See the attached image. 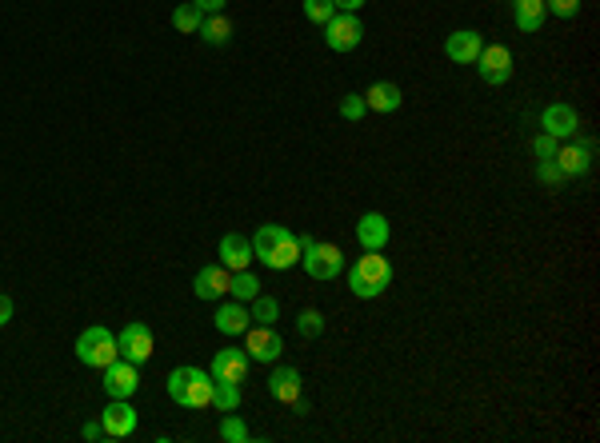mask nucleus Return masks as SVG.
Segmentation results:
<instances>
[{"instance_id": "nucleus-31", "label": "nucleus", "mask_w": 600, "mask_h": 443, "mask_svg": "<svg viewBox=\"0 0 600 443\" xmlns=\"http://www.w3.org/2000/svg\"><path fill=\"white\" fill-rule=\"evenodd\" d=\"M536 180L540 184H548V188H556V184H565V172L556 168V160H536Z\"/></svg>"}, {"instance_id": "nucleus-2", "label": "nucleus", "mask_w": 600, "mask_h": 443, "mask_svg": "<svg viewBox=\"0 0 600 443\" xmlns=\"http://www.w3.org/2000/svg\"><path fill=\"white\" fill-rule=\"evenodd\" d=\"M168 396L176 408H213V371L205 368H176L168 376Z\"/></svg>"}, {"instance_id": "nucleus-21", "label": "nucleus", "mask_w": 600, "mask_h": 443, "mask_svg": "<svg viewBox=\"0 0 600 443\" xmlns=\"http://www.w3.org/2000/svg\"><path fill=\"white\" fill-rule=\"evenodd\" d=\"M213 324H216L220 336H245L248 324H253V316H248V308L240 304V300H233V304H220L216 308Z\"/></svg>"}, {"instance_id": "nucleus-18", "label": "nucleus", "mask_w": 600, "mask_h": 443, "mask_svg": "<svg viewBox=\"0 0 600 443\" xmlns=\"http://www.w3.org/2000/svg\"><path fill=\"white\" fill-rule=\"evenodd\" d=\"M480 48H485V40H480V33H473V28H456V33H448V40H445V53H448V60H456V64H476Z\"/></svg>"}, {"instance_id": "nucleus-37", "label": "nucleus", "mask_w": 600, "mask_h": 443, "mask_svg": "<svg viewBox=\"0 0 600 443\" xmlns=\"http://www.w3.org/2000/svg\"><path fill=\"white\" fill-rule=\"evenodd\" d=\"M80 436H85L88 443H100V439H105V428H100L96 419H93V424H85V431H80Z\"/></svg>"}, {"instance_id": "nucleus-9", "label": "nucleus", "mask_w": 600, "mask_h": 443, "mask_svg": "<svg viewBox=\"0 0 600 443\" xmlns=\"http://www.w3.org/2000/svg\"><path fill=\"white\" fill-rule=\"evenodd\" d=\"M476 73H480L485 84L500 88L508 76H513V53H508L505 44H485L480 48V56H476Z\"/></svg>"}, {"instance_id": "nucleus-22", "label": "nucleus", "mask_w": 600, "mask_h": 443, "mask_svg": "<svg viewBox=\"0 0 600 443\" xmlns=\"http://www.w3.org/2000/svg\"><path fill=\"white\" fill-rule=\"evenodd\" d=\"M513 16L520 33H536L545 25V0H513Z\"/></svg>"}, {"instance_id": "nucleus-28", "label": "nucleus", "mask_w": 600, "mask_h": 443, "mask_svg": "<svg viewBox=\"0 0 600 443\" xmlns=\"http://www.w3.org/2000/svg\"><path fill=\"white\" fill-rule=\"evenodd\" d=\"M248 316L256 320V324H265V328H273L276 320H280V304L273 296H256L253 300V308H248Z\"/></svg>"}, {"instance_id": "nucleus-30", "label": "nucleus", "mask_w": 600, "mask_h": 443, "mask_svg": "<svg viewBox=\"0 0 600 443\" xmlns=\"http://www.w3.org/2000/svg\"><path fill=\"white\" fill-rule=\"evenodd\" d=\"M305 16L313 20V25L325 28L328 20L336 16V5H333V0H305Z\"/></svg>"}, {"instance_id": "nucleus-26", "label": "nucleus", "mask_w": 600, "mask_h": 443, "mask_svg": "<svg viewBox=\"0 0 600 443\" xmlns=\"http://www.w3.org/2000/svg\"><path fill=\"white\" fill-rule=\"evenodd\" d=\"M200 20H205V13H200L193 0H185V5L173 8V28H176V33H188V36L200 33Z\"/></svg>"}, {"instance_id": "nucleus-6", "label": "nucleus", "mask_w": 600, "mask_h": 443, "mask_svg": "<svg viewBox=\"0 0 600 443\" xmlns=\"http://www.w3.org/2000/svg\"><path fill=\"white\" fill-rule=\"evenodd\" d=\"M360 40H365V25L356 13H336L325 25V44L333 53H353V48H360Z\"/></svg>"}, {"instance_id": "nucleus-4", "label": "nucleus", "mask_w": 600, "mask_h": 443, "mask_svg": "<svg viewBox=\"0 0 600 443\" xmlns=\"http://www.w3.org/2000/svg\"><path fill=\"white\" fill-rule=\"evenodd\" d=\"M116 356H120V348H116V331H113V328L93 324V328H85V331L76 336V359H80L85 368L105 371Z\"/></svg>"}, {"instance_id": "nucleus-29", "label": "nucleus", "mask_w": 600, "mask_h": 443, "mask_svg": "<svg viewBox=\"0 0 600 443\" xmlns=\"http://www.w3.org/2000/svg\"><path fill=\"white\" fill-rule=\"evenodd\" d=\"M296 331H300L305 340H316L320 331H325V316H320L316 308H305V311L296 316Z\"/></svg>"}, {"instance_id": "nucleus-10", "label": "nucleus", "mask_w": 600, "mask_h": 443, "mask_svg": "<svg viewBox=\"0 0 600 443\" xmlns=\"http://www.w3.org/2000/svg\"><path fill=\"white\" fill-rule=\"evenodd\" d=\"M105 391H108V399H133L136 396V388H140V368L136 364H128V359H113L105 371Z\"/></svg>"}, {"instance_id": "nucleus-19", "label": "nucleus", "mask_w": 600, "mask_h": 443, "mask_svg": "<svg viewBox=\"0 0 600 443\" xmlns=\"http://www.w3.org/2000/svg\"><path fill=\"white\" fill-rule=\"evenodd\" d=\"M228 280H233V271H228L225 264H208V268L196 271L193 291H196L200 300H220V296L228 291Z\"/></svg>"}, {"instance_id": "nucleus-7", "label": "nucleus", "mask_w": 600, "mask_h": 443, "mask_svg": "<svg viewBox=\"0 0 600 443\" xmlns=\"http://www.w3.org/2000/svg\"><path fill=\"white\" fill-rule=\"evenodd\" d=\"M116 348H120V359H128V364H148V356H153V328L133 320V324H125V331L116 336Z\"/></svg>"}, {"instance_id": "nucleus-3", "label": "nucleus", "mask_w": 600, "mask_h": 443, "mask_svg": "<svg viewBox=\"0 0 600 443\" xmlns=\"http://www.w3.org/2000/svg\"><path fill=\"white\" fill-rule=\"evenodd\" d=\"M388 284H393V264L380 251H365L353 264V271H348V291L356 300H376Z\"/></svg>"}, {"instance_id": "nucleus-25", "label": "nucleus", "mask_w": 600, "mask_h": 443, "mask_svg": "<svg viewBox=\"0 0 600 443\" xmlns=\"http://www.w3.org/2000/svg\"><path fill=\"white\" fill-rule=\"evenodd\" d=\"M213 408L220 411V416L240 408V388L233 384V379H213Z\"/></svg>"}, {"instance_id": "nucleus-17", "label": "nucleus", "mask_w": 600, "mask_h": 443, "mask_svg": "<svg viewBox=\"0 0 600 443\" xmlns=\"http://www.w3.org/2000/svg\"><path fill=\"white\" fill-rule=\"evenodd\" d=\"M300 391H305V384H300V371L296 368H273V376H268V396L276 399V404H285V408H293L296 399H300Z\"/></svg>"}, {"instance_id": "nucleus-14", "label": "nucleus", "mask_w": 600, "mask_h": 443, "mask_svg": "<svg viewBox=\"0 0 600 443\" xmlns=\"http://www.w3.org/2000/svg\"><path fill=\"white\" fill-rule=\"evenodd\" d=\"M388 236H393V224H388V216L365 212V216L356 220V240H360V248H365V251H385Z\"/></svg>"}, {"instance_id": "nucleus-23", "label": "nucleus", "mask_w": 600, "mask_h": 443, "mask_svg": "<svg viewBox=\"0 0 600 443\" xmlns=\"http://www.w3.org/2000/svg\"><path fill=\"white\" fill-rule=\"evenodd\" d=\"M200 36H205V44H228L233 40V25H228L225 13H213L200 20Z\"/></svg>"}, {"instance_id": "nucleus-1", "label": "nucleus", "mask_w": 600, "mask_h": 443, "mask_svg": "<svg viewBox=\"0 0 600 443\" xmlns=\"http://www.w3.org/2000/svg\"><path fill=\"white\" fill-rule=\"evenodd\" d=\"M253 256L273 271H288L293 264H300V244L285 224H260L253 236Z\"/></svg>"}, {"instance_id": "nucleus-34", "label": "nucleus", "mask_w": 600, "mask_h": 443, "mask_svg": "<svg viewBox=\"0 0 600 443\" xmlns=\"http://www.w3.org/2000/svg\"><path fill=\"white\" fill-rule=\"evenodd\" d=\"M556 148H560V140H556V136H548V133H540V136L533 140V156H536V160H553V156H556Z\"/></svg>"}, {"instance_id": "nucleus-5", "label": "nucleus", "mask_w": 600, "mask_h": 443, "mask_svg": "<svg viewBox=\"0 0 600 443\" xmlns=\"http://www.w3.org/2000/svg\"><path fill=\"white\" fill-rule=\"evenodd\" d=\"M296 244H300V264L313 280H336L345 271V251L336 244H328V240L316 244L313 236H296Z\"/></svg>"}, {"instance_id": "nucleus-16", "label": "nucleus", "mask_w": 600, "mask_h": 443, "mask_svg": "<svg viewBox=\"0 0 600 443\" xmlns=\"http://www.w3.org/2000/svg\"><path fill=\"white\" fill-rule=\"evenodd\" d=\"M220 264H225L228 271H245L248 264H253V240L240 236V231H228V236H220Z\"/></svg>"}, {"instance_id": "nucleus-24", "label": "nucleus", "mask_w": 600, "mask_h": 443, "mask_svg": "<svg viewBox=\"0 0 600 443\" xmlns=\"http://www.w3.org/2000/svg\"><path fill=\"white\" fill-rule=\"evenodd\" d=\"M228 291H233V300H240V304H253V300L260 296V280L253 276V271H233V280H228Z\"/></svg>"}, {"instance_id": "nucleus-36", "label": "nucleus", "mask_w": 600, "mask_h": 443, "mask_svg": "<svg viewBox=\"0 0 600 443\" xmlns=\"http://www.w3.org/2000/svg\"><path fill=\"white\" fill-rule=\"evenodd\" d=\"M8 320H13V296H5V291H0V328H5Z\"/></svg>"}, {"instance_id": "nucleus-32", "label": "nucleus", "mask_w": 600, "mask_h": 443, "mask_svg": "<svg viewBox=\"0 0 600 443\" xmlns=\"http://www.w3.org/2000/svg\"><path fill=\"white\" fill-rule=\"evenodd\" d=\"M368 113V104H365V96H356V93H348L345 100H340V116H345V120H353V124H356V120L360 116H365Z\"/></svg>"}, {"instance_id": "nucleus-33", "label": "nucleus", "mask_w": 600, "mask_h": 443, "mask_svg": "<svg viewBox=\"0 0 600 443\" xmlns=\"http://www.w3.org/2000/svg\"><path fill=\"white\" fill-rule=\"evenodd\" d=\"M545 13H553L560 20H573L580 13V0H545Z\"/></svg>"}, {"instance_id": "nucleus-35", "label": "nucleus", "mask_w": 600, "mask_h": 443, "mask_svg": "<svg viewBox=\"0 0 600 443\" xmlns=\"http://www.w3.org/2000/svg\"><path fill=\"white\" fill-rule=\"evenodd\" d=\"M193 5H196L205 16H213V13H225V5H228V0H193Z\"/></svg>"}, {"instance_id": "nucleus-13", "label": "nucleus", "mask_w": 600, "mask_h": 443, "mask_svg": "<svg viewBox=\"0 0 600 443\" xmlns=\"http://www.w3.org/2000/svg\"><path fill=\"white\" fill-rule=\"evenodd\" d=\"M248 368H253V359H248L245 348H225V351H216L213 364H208L213 379H233V384H245Z\"/></svg>"}, {"instance_id": "nucleus-38", "label": "nucleus", "mask_w": 600, "mask_h": 443, "mask_svg": "<svg viewBox=\"0 0 600 443\" xmlns=\"http://www.w3.org/2000/svg\"><path fill=\"white\" fill-rule=\"evenodd\" d=\"M333 5H336V13H360L365 0H333Z\"/></svg>"}, {"instance_id": "nucleus-20", "label": "nucleus", "mask_w": 600, "mask_h": 443, "mask_svg": "<svg viewBox=\"0 0 600 443\" xmlns=\"http://www.w3.org/2000/svg\"><path fill=\"white\" fill-rule=\"evenodd\" d=\"M360 96H365L368 113H380V116L396 113V108L405 104V96H400V88L393 80H376V84H368V93H360Z\"/></svg>"}, {"instance_id": "nucleus-12", "label": "nucleus", "mask_w": 600, "mask_h": 443, "mask_svg": "<svg viewBox=\"0 0 600 443\" xmlns=\"http://www.w3.org/2000/svg\"><path fill=\"white\" fill-rule=\"evenodd\" d=\"M540 133L556 136V140H568L580 133V113L573 104H565V100H556V104L545 108V116H540Z\"/></svg>"}, {"instance_id": "nucleus-8", "label": "nucleus", "mask_w": 600, "mask_h": 443, "mask_svg": "<svg viewBox=\"0 0 600 443\" xmlns=\"http://www.w3.org/2000/svg\"><path fill=\"white\" fill-rule=\"evenodd\" d=\"M245 351H248V359H256V364H276L280 351H285V340H280V331L265 328V324H248Z\"/></svg>"}, {"instance_id": "nucleus-11", "label": "nucleus", "mask_w": 600, "mask_h": 443, "mask_svg": "<svg viewBox=\"0 0 600 443\" xmlns=\"http://www.w3.org/2000/svg\"><path fill=\"white\" fill-rule=\"evenodd\" d=\"M100 428H105V439H128L136 431V408L133 399H113L105 411H100Z\"/></svg>"}, {"instance_id": "nucleus-27", "label": "nucleus", "mask_w": 600, "mask_h": 443, "mask_svg": "<svg viewBox=\"0 0 600 443\" xmlns=\"http://www.w3.org/2000/svg\"><path fill=\"white\" fill-rule=\"evenodd\" d=\"M220 439H225V443H248V439H253V431H248V424L240 416L225 411V419H220Z\"/></svg>"}, {"instance_id": "nucleus-15", "label": "nucleus", "mask_w": 600, "mask_h": 443, "mask_svg": "<svg viewBox=\"0 0 600 443\" xmlns=\"http://www.w3.org/2000/svg\"><path fill=\"white\" fill-rule=\"evenodd\" d=\"M556 168L565 176H588L593 172V140H580V144H565L556 148Z\"/></svg>"}]
</instances>
